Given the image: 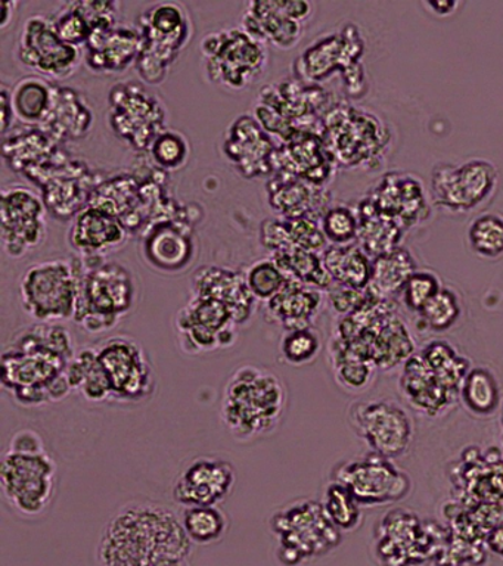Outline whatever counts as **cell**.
Listing matches in <instances>:
<instances>
[{
  "label": "cell",
  "mask_w": 503,
  "mask_h": 566,
  "mask_svg": "<svg viewBox=\"0 0 503 566\" xmlns=\"http://www.w3.org/2000/svg\"><path fill=\"white\" fill-rule=\"evenodd\" d=\"M76 353L61 323L25 327L2 354L3 391L28 407L64 400L72 392L67 367Z\"/></svg>",
  "instance_id": "obj_1"
},
{
  "label": "cell",
  "mask_w": 503,
  "mask_h": 566,
  "mask_svg": "<svg viewBox=\"0 0 503 566\" xmlns=\"http://www.w3.org/2000/svg\"><path fill=\"white\" fill-rule=\"evenodd\" d=\"M189 542L182 522L163 504L127 503L105 530L101 557L107 566H165L182 560Z\"/></svg>",
  "instance_id": "obj_2"
},
{
  "label": "cell",
  "mask_w": 503,
  "mask_h": 566,
  "mask_svg": "<svg viewBox=\"0 0 503 566\" xmlns=\"http://www.w3.org/2000/svg\"><path fill=\"white\" fill-rule=\"evenodd\" d=\"M286 402L289 392L280 375L268 367L244 365L224 384L220 418L238 442H253L280 428Z\"/></svg>",
  "instance_id": "obj_3"
},
{
  "label": "cell",
  "mask_w": 503,
  "mask_h": 566,
  "mask_svg": "<svg viewBox=\"0 0 503 566\" xmlns=\"http://www.w3.org/2000/svg\"><path fill=\"white\" fill-rule=\"evenodd\" d=\"M136 300L138 286L126 265L107 260L91 269L83 264L81 295L73 321L90 334H103L134 310Z\"/></svg>",
  "instance_id": "obj_4"
},
{
  "label": "cell",
  "mask_w": 503,
  "mask_h": 566,
  "mask_svg": "<svg viewBox=\"0 0 503 566\" xmlns=\"http://www.w3.org/2000/svg\"><path fill=\"white\" fill-rule=\"evenodd\" d=\"M81 256L32 264L20 279L21 307L36 323L73 321L81 295Z\"/></svg>",
  "instance_id": "obj_5"
},
{
  "label": "cell",
  "mask_w": 503,
  "mask_h": 566,
  "mask_svg": "<svg viewBox=\"0 0 503 566\" xmlns=\"http://www.w3.org/2000/svg\"><path fill=\"white\" fill-rule=\"evenodd\" d=\"M136 27L143 35V51L135 69L144 83L161 84L192 40L191 15L182 3L158 2L140 13Z\"/></svg>",
  "instance_id": "obj_6"
},
{
  "label": "cell",
  "mask_w": 503,
  "mask_h": 566,
  "mask_svg": "<svg viewBox=\"0 0 503 566\" xmlns=\"http://www.w3.org/2000/svg\"><path fill=\"white\" fill-rule=\"evenodd\" d=\"M207 78L229 92H242L254 86L266 74V44L247 34L241 27L213 31L202 39Z\"/></svg>",
  "instance_id": "obj_7"
},
{
  "label": "cell",
  "mask_w": 503,
  "mask_h": 566,
  "mask_svg": "<svg viewBox=\"0 0 503 566\" xmlns=\"http://www.w3.org/2000/svg\"><path fill=\"white\" fill-rule=\"evenodd\" d=\"M59 467L46 451L8 450L0 462V489L8 506L23 517H38L50 509L56 493Z\"/></svg>",
  "instance_id": "obj_8"
},
{
  "label": "cell",
  "mask_w": 503,
  "mask_h": 566,
  "mask_svg": "<svg viewBox=\"0 0 503 566\" xmlns=\"http://www.w3.org/2000/svg\"><path fill=\"white\" fill-rule=\"evenodd\" d=\"M273 533L280 538L281 556L286 564L322 555L338 546L339 530L326 516L322 503L295 500L273 513Z\"/></svg>",
  "instance_id": "obj_9"
},
{
  "label": "cell",
  "mask_w": 503,
  "mask_h": 566,
  "mask_svg": "<svg viewBox=\"0 0 503 566\" xmlns=\"http://www.w3.org/2000/svg\"><path fill=\"white\" fill-rule=\"evenodd\" d=\"M108 123L123 144L144 153L166 130L167 108L144 84L123 82L109 91Z\"/></svg>",
  "instance_id": "obj_10"
},
{
  "label": "cell",
  "mask_w": 503,
  "mask_h": 566,
  "mask_svg": "<svg viewBox=\"0 0 503 566\" xmlns=\"http://www.w3.org/2000/svg\"><path fill=\"white\" fill-rule=\"evenodd\" d=\"M15 57L23 69L50 82L72 77L85 61L83 49L65 43L46 13H34L25 20L17 40Z\"/></svg>",
  "instance_id": "obj_11"
},
{
  "label": "cell",
  "mask_w": 503,
  "mask_h": 566,
  "mask_svg": "<svg viewBox=\"0 0 503 566\" xmlns=\"http://www.w3.org/2000/svg\"><path fill=\"white\" fill-rule=\"evenodd\" d=\"M65 154L60 150L50 161L25 172L42 189L48 212L60 220L74 219L85 210L96 186L90 168Z\"/></svg>",
  "instance_id": "obj_12"
},
{
  "label": "cell",
  "mask_w": 503,
  "mask_h": 566,
  "mask_svg": "<svg viewBox=\"0 0 503 566\" xmlns=\"http://www.w3.org/2000/svg\"><path fill=\"white\" fill-rule=\"evenodd\" d=\"M95 348L112 385L113 401L139 402L153 396L156 388L153 365L138 340L117 335Z\"/></svg>",
  "instance_id": "obj_13"
},
{
  "label": "cell",
  "mask_w": 503,
  "mask_h": 566,
  "mask_svg": "<svg viewBox=\"0 0 503 566\" xmlns=\"http://www.w3.org/2000/svg\"><path fill=\"white\" fill-rule=\"evenodd\" d=\"M496 188V168L485 159H470L461 166L437 164L431 171L432 201L450 212L474 210L489 201Z\"/></svg>",
  "instance_id": "obj_14"
},
{
  "label": "cell",
  "mask_w": 503,
  "mask_h": 566,
  "mask_svg": "<svg viewBox=\"0 0 503 566\" xmlns=\"http://www.w3.org/2000/svg\"><path fill=\"white\" fill-rule=\"evenodd\" d=\"M237 327L231 308L211 296L192 295L176 316L180 348L191 356L232 347Z\"/></svg>",
  "instance_id": "obj_15"
},
{
  "label": "cell",
  "mask_w": 503,
  "mask_h": 566,
  "mask_svg": "<svg viewBox=\"0 0 503 566\" xmlns=\"http://www.w3.org/2000/svg\"><path fill=\"white\" fill-rule=\"evenodd\" d=\"M48 210L42 197L23 185L2 189V247L11 259L20 260L45 242Z\"/></svg>",
  "instance_id": "obj_16"
},
{
  "label": "cell",
  "mask_w": 503,
  "mask_h": 566,
  "mask_svg": "<svg viewBox=\"0 0 503 566\" xmlns=\"http://www.w3.org/2000/svg\"><path fill=\"white\" fill-rule=\"evenodd\" d=\"M333 481L347 486L360 506L399 502L410 490L409 476L391 459L377 453L338 464Z\"/></svg>",
  "instance_id": "obj_17"
},
{
  "label": "cell",
  "mask_w": 503,
  "mask_h": 566,
  "mask_svg": "<svg viewBox=\"0 0 503 566\" xmlns=\"http://www.w3.org/2000/svg\"><path fill=\"white\" fill-rule=\"evenodd\" d=\"M348 422L373 453L384 458H399L412 441V420L404 407L391 400L353 402Z\"/></svg>",
  "instance_id": "obj_18"
},
{
  "label": "cell",
  "mask_w": 503,
  "mask_h": 566,
  "mask_svg": "<svg viewBox=\"0 0 503 566\" xmlns=\"http://www.w3.org/2000/svg\"><path fill=\"white\" fill-rule=\"evenodd\" d=\"M315 8L304 0H254L245 4L241 29L258 42L290 51L303 39Z\"/></svg>",
  "instance_id": "obj_19"
},
{
  "label": "cell",
  "mask_w": 503,
  "mask_h": 566,
  "mask_svg": "<svg viewBox=\"0 0 503 566\" xmlns=\"http://www.w3.org/2000/svg\"><path fill=\"white\" fill-rule=\"evenodd\" d=\"M470 367H437L428 365L421 354L410 356L401 374V391L406 400L428 416L440 415L461 394Z\"/></svg>",
  "instance_id": "obj_20"
},
{
  "label": "cell",
  "mask_w": 503,
  "mask_h": 566,
  "mask_svg": "<svg viewBox=\"0 0 503 566\" xmlns=\"http://www.w3.org/2000/svg\"><path fill=\"white\" fill-rule=\"evenodd\" d=\"M237 471L216 455H200L188 463L174 485V500L182 507L219 506L235 489Z\"/></svg>",
  "instance_id": "obj_21"
},
{
  "label": "cell",
  "mask_w": 503,
  "mask_h": 566,
  "mask_svg": "<svg viewBox=\"0 0 503 566\" xmlns=\"http://www.w3.org/2000/svg\"><path fill=\"white\" fill-rule=\"evenodd\" d=\"M276 144L260 126L254 115H240L229 126L223 153L245 179L275 175Z\"/></svg>",
  "instance_id": "obj_22"
},
{
  "label": "cell",
  "mask_w": 503,
  "mask_h": 566,
  "mask_svg": "<svg viewBox=\"0 0 503 566\" xmlns=\"http://www.w3.org/2000/svg\"><path fill=\"white\" fill-rule=\"evenodd\" d=\"M196 251L193 229L189 221H160L144 232V260L156 272H187L196 259Z\"/></svg>",
  "instance_id": "obj_23"
},
{
  "label": "cell",
  "mask_w": 503,
  "mask_h": 566,
  "mask_svg": "<svg viewBox=\"0 0 503 566\" xmlns=\"http://www.w3.org/2000/svg\"><path fill=\"white\" fill-rule=\"evenodd\" d=\"M378 556L384 566H410L419 564L434 552V535L422 530L417 516L406 512H391L383 521Z\"/></svg>",
  "instance_id": "obj_24"
},
{
  "label": "cell",
  "mask_w": 503,
  "mask_h": 566,
  "mask_svg": "<svg viewBox=\"0 0 503 566\" xmlns=\"http://www.w3.org/2000/svg\"><path fill=\"white\" fill-rule=\"evenodd\" d=\"M125 224L108 212L87 206L73 219L69 243L83 259H107L129 241Z\"/></svg>",
  "instance_id": "obj_25"
},
{
  "label": "cell",
  "mask_w": 503,
  "mask_h": 566,
  "mask_svg": "<svg viewBox=\"0 0 503 566\" xmlns=\"http://www.w3.org/2000/svg\"><path fill=\"white\" fill-rule=\"evenodd\" d=\"M140 51L143 35L138 27L118 24L92 35L83 49V57L92 73L122 74L136 65Z\"/></svg>",
  "instance_id": "obj_26"
},
{
  "label": "cell",
  "mask_w": 503,
  "mask_h": 566,
  "mask_svg": "<svg viewBox=\"0 0 503 566\" xmlns=\"http://www.w3.org/2000/svg\"><path fill=\"white\" fill-rule=\"evenodd\" d=\"M191 294L222 301L231 308L237 326L245 325L253 317L258 303L247 286L244 273L219 265H205L193 273Z\"/></svg>",
  "instance_id": "obj_27"
},
{
  "label": "cell",
  "mask_w": 503,
  "mask_h": 566,
  "mask_svg": "<svg viewBox=\"0 0 503 566\" xmlns=\"http://www.w3.org/2000/svg\"><path fill=\"white\" fill-rule=\"evenodd\" d=\"M324 305V295L315 287L291 281L268 303L264 314L268 321L284 327V331L311 327Z\"/></svg>",
  "instance_id": "obj_28"
},
{
  "label": "cell",
  "mask_w": 503,
  "mask_h": 566,
  "mask_svg": "<svg viewBox=\"0 0 503 566\" xmlns=\"http://www.w3.org/2000/svg\"><path fill=\"white\" fill-rule=\"evenodd\" d=\"M94 115L82 93L55 84L54 101L41 128L59 144L78 140L91 132Z\"/></svg>",
  "instance_id": "obj_29"
},
{
  "label": "cell",
  "mask_w": 503,
  "mask_h": 566,
  "mask_svg": "<svg viewBox=\"0 0 503 566\" xmlns=\"http://www.w3.org/2000/svg\"><path fill=\"white\" fill-rule=\"evenodd\" d=\"M315 186L297 177L275 172L266 185L269 207L282 219H316L317 208L321 207L317 198L321 188Z\"/></svg>",
  "instance_id": "obj_30"
},
{
  "label": "cell",
  "mask_w": 503,
  "mask_h": 566,
  "mask_svg": "<svg viewBox=\"0 0 503 566\" xmlns=\"http://www.w3.org/2000/svg\"><path fill=\"white\" fill-rule=\"evenodd\" d=\"M60 150L61 144L41 127H28L3 136V159L11 170L24 175L50 161Z\"/></svg>",
  "instance_id": "obj_31"
},
{
  "label": "cell",
  "mask_w": 503,
  "mask_h": 566,
  "mask_svg": "<svg viewBox=\"0 0 503 566\" xmlns=\"http://www.w3.org/2000/svg\"><path fill=\"white\" fill-rule=\"evenodd\" d=\"M55 84L41 75L30 74L11 87L15 118L28 127H41L54 101Z\"/></svg>",
  "instance_id": "obj_32"
},
{
  "label": "cell",
  "mask_w": 503,
  "mask_h": 566,
  "mask_svg": "<svg viewBox=\"0 0 503 566\" xmlns=\"http://www.w3.org/2000/svg\"><path fill=\"white\" fill-rule=\"evenodd\" d=\"M326 270L335 285L364 291L373 276V260L360 247L331 245L322 252Z\"/></svg>",
  "instance_id": "obj_33"
},
{
  "label": "cell",
  "mask_w": 503,
  "mask_h": 566,
  "mask_svg": "<svg viewBox=\"0 0 503 566\" xmlns=\"http://www.w3.org/2000/svg\"><path fill=\"white\" fill-rule=\"evenodd\" d=\"M67 379L72 391L81 394L86 401H113L112 385L95 347L83 348L76 353L67 367Z\"/></svg>",
  "instance_id": "obj_34"
},
{
  "label": "cell",
  "mask_w": 503,
  "mask_h": 566,
  "mask_svg": "<svg viewBox=\"0 0 503 566\" xmlns=\"http://www.w3.org/2000/svg\"><path fill=\"white\" fill-rule=\"evenodd\" d=\"M417 270L409 251L396 248L386 254L377 256L373 261V276H370L369 294L378 300H387L388 296L401 294L406 282Z\"/></svg>",
  "instance_id": "obj_35"
},
{
  "label": "cell",
  "mask_w": 503,
  "mask_h": 566,
  "mask_svg": "<svg viewBox=\"0 0 503 566\" xmlns=\"http://www.w3.org/2000/svg\"><path fill=\"white\" fill-rule=\"evenodd\" d=\"M277 268L285 273L291 281L315 287V290H331L334 286L333 277L326 270L322 256L317 252L290 248L271 255Z\"/></svg>",
  "instance_id": "obj_36"
},
{
  "label": "cell",
  "mask_w": 503,
  "mask_h": 566,
  "mask_svg": "<svg viewBox=\"0 0 503 566\" xmlns=\"http://www.w3.org/2000/svg\"><path fill=\"white\" fill-rule=\"evenodd\" d=\"M461 397L467 409L476 416H490L501 406V388L496 376L485 367L468 371L461 388Z\"/></svg>",
  "instance_id": "obj_37"
},
{
  "label": "cell",
  "mask_w": 503,
  "mask_h": 566,
  "mask_svg": "<svg viewBox=\"0 0 503 566\" xmlns=\"http://www.w3.org/2000/svg\"><path fill=\"white\" fill-rule=\"evenodd\" d=\"M180 522L188 538L198 544L218 542L228 530V515L219 506L185 507Z\"/></svg>",
  "instance_id": "obj_38"
},
{
  "label": "cell",
  "mask_w": 503,
  "mask_h": 566,
  "mask_svg": "<svg viewBox=\"0 0 503 566\" xmlns=\"http://www.w3.org/2000/svg\"><path fill=\"white\" fill-rule=\"evenodd\" d=\"M326 516L339 531H353L361 524L360 504L347 486L337 481L326 485L324 502H322Z\"/></svg>",
  "instance_id": "obj_39"
},
{
  "label": "cell",
  "mask_w": 503,
  "mask_h": 566,
  "mask_svg": "<svg viewBox=\"0 0 503 566\" xmlns=\"http://www.w3.org/2000/svg\"><path fill=\"white\" fill-rule=\"evenodd\" d=\"M468 243L476 255L496 260L503 255V217L485 212L475 217L468 229Z\"/></svg>",
  "instance_id": "obj_40"
},
{
  "label": "cell",
  "mask_w": 503,
  "mask_h": 566,
  "mask_svg": "<svg viewBox=\"0 0 503 566\" xmlns=\"http://www.w3.org/2000/svg\"><path fill=\"white\" fill-rule=\"evenodd\" d=\"M148 153L149 159L158 170L178 171L187 166L189 157H191V145L182 133L166 128L153 142Z\"/></svg>",
  "instance_id": "obj_41"
},
{
  "label": "cell",
  "mask_w": 503,
  "mask_h": 566,
  "mask_svg": "<svg viewBox=\"0 0 503 566\" xmlns=\"http://www.w3.org/2000/svg\"><path fill=\"white\" fill-rule=\"evenodd\" d=\"M461 313L458 295L449 287H441L439 294L418 313V316L423 329L446 332L452 329Z\"/></svg>",
  "instance_id": "obj_42"
},
{
  "label": "cell",
  "mask_w": 503,
  "mask_h": 566,
  "mask_svg": "<svg viewBox=\"0 0 503 566\" xmlns=\"http://www.w3.org/2000/svg\"><path fill=\"white\" fill-rule=\"evenodd\" d=\"M322 348L321 335L313 327L284 331L280 344V353L291 366L311 365L319 356Z\"/></svg>",
  "instance_id": "obj_43"
},
{
  "label": "cell",
  "mask_w": 503,
  "mask_h": 566,
  "mask_svg": "<svg viewBox=\"0 0 503 566\" xmlns=\"http://www.w3.org/2000/svg\"><path fill=\"white\" fill-rule=\"evenodd\" d=\"M244 277L251 294L262 303L272 300L289 282V277L272 259L255 261L245 270Z\"/></svg>",
  "instance_id": "obj_44"
},
{
  "label": "cell",
  "mask_w": 503,
  "mask_h": 566,
  "mask_svg": "<svg viewBox=\"0 0 503 566\" xmlns=\"http://www.w3.org/2000/svg\"><path fill=\"white\" fill-rule=\"evenodd\" d=\"M56 33L65 43L78 49H85L94 30L87 21L85 13L77 7V2H65L61 4L60 11L51 13Z\"/></svg>",
  "instance_id": "obj_45"
},
{
  "label": "cell",
  "mask_w": 503,
  "mask_h": 566,
  "mask_svg": "<svg viewBox=\"0 0 503 566\" xmlns=\"http://www.w3.org/2000/svg\"><path fill=\"white\" fill-rule=\"evenodd\" d=\"M322 232L333 245H352L359 238L360 221L347 207H334L321 219Z\"/></svg>",
  "instance_id": "obj_46"
},
{
  "label": "cell",
  "mask_w": 503,
  "mask_h": 566,
  "mask_svg": "<svg viewBox=\"0 0 503 566\" xmlns=\"http://www.w3.org/2000/svg\"><path fill=\"white\" fill-rule=\"evenodd\" d=\"M440 279L430 270H415L401 291L406 308L419 313L441 291Z\"/></svg>",
  "instance_id": "obj_47"
},
{
  "label": "cell",
  "mask_w": 503,
  "mask_h": 566,
  "mask_svg": "<svg viewBox=\"0 0 503 566\" xmlns=\"http://www.w3.org/2000/svg\"><path fill=\"white\" fill-rule=\"evenodd\" d=\"M8 450L21 451V453H39L45 450V442L39 432L33 429H20L12 436Z\"/></svg>",
  "instance_id": "obj_48"
},
{
  "label": "cell",
  "mask_w": 503,
  "mask_h": 566,
  "mask_svg": "<svg viewBox=\"0 0 503 566\" xmlns=\"http://www.w3.org/2000/svg\"><path fill=\"white\" fill-rule=\"evenodd\" d=\"M14 108L11 102V87L6 83L0 86V122H2V135L7 136L12 130L15 122Z\"/></svg>",
  "instance_id": "obj_49"
},
{
  "label": "cell",
  "mask_w": 503,
  "mask_h": 566,
  "mask_svg": "<svg viewBox=\"0 0 503 566\" xmlns=\"http://www.w3.org/2000/svg\"><path fill=\"white\" fill-rule=\"evenodd\" d=\"M488 546L490 552L503 557V522L494 526L488 535Z\"/></svg>",
  "instance_id": "obj_50"
},
{
  "label": "cell",
  "mask_w": 503,
  "mask_h": 566,
  "mask_svg": "<svg viewBox=\"0 0 503 566\" xmlns=\"http://www.w3.org/2000/svg\"><path fill=\"white\" fill-rule=\"evenodd\" d=\"M17 7H19L17 2H7V0L0 2V30L6 31L11 25Z\"/></svg>",
  "instance_id": "obj_51"
},
{
  "label": "cell",
  "mask_w": 503,
  "mask_h": 566,
  "mask_svg": "<svg viewBox=\"0 0 503 566\" xmlns=\"http://www.w3.org/2000/svg\"><path fill=\"white\" fill-rule=\"evenodd\" d=\"M423 4L434 11L437 15H449L458 8V2H452V0H443V2L437 0V2H426Z\"/></svg>",
  "instance_id": "obj_52"
},
{
  "label": "cell",
  "mask_w": 503,
  "mask_h": 566,
  "mask_svg": "<svg viewBox=\"0 0 503 566\" xmlns=\"http://www.w3.org/2000/svg\"><path fill=\"white\" fill-rule=\"evenodd\" d=\"M501 420H502V424H503V405H502V418H501Z\"/></svg>",
  "instance_id": "obj_53"
}]
</instances>
